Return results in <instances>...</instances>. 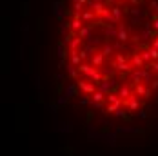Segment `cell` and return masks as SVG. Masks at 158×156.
<instances>
[{"label":"cell","mask_w":158,"mask_h":156,"mask_svg":"<svg viewBox=\"0 0 158 156\" xmlns=\"http://www.w3.org/2000/svg\"><path fill=\"white\" fill-rule=\"evenodd\" d=\"M96 87H98V91H102L104 94H111V93H114L120 85H118L116 78H111V80H102V84H98Z\"/></svg>","instance_id":"cell-1"},{"label":"cell","mask_w":158,"mask_h":156,"mask_svg":"<svg viewBox=\"0 0 158 156\" xmlns=\"http://www.w3.org/2000/svg\"><path fill=\"white\" fill-rule=\"evenodd\" d=\"M77 85H78L80 91H84V93L89 94V96H93V94L96 93V89H98L93 82H89V80H85V78H78V80H77Z\"/></svg>","instance_id":"cell-2"},{"label":"cell","mask_w":158,"mask_h":156,"mask_svg":"<svg viewBox=\"0 0 158 156\" xmlns=\"http://www.w3.org/2000/svg\"><path fill=\"white\" fill-rule=\"evenodd\" d=\"M133 91L136 96H142V98H151V89L149 87H145V84H136V85H133Z\"/></svg>","instance_id":"cell-3"},{"label":"cell","mask_w":158,"mask_h":156,"mask_svg":"<svg viewBox=\"0 0 158 156\" xmlns=\"http://www.w3.org/2000/svg\"><path fill=\"white\" fill-rule=\"evenodd\" d=\"M93 27H95V24H93V26H84V27L78 31V36L84 40V42H85V40L91 42V38H93V36H91V35H93Z\"/></svg>","instance_id":"cell-4"},{"label":"cell","mask_w":158,"mask_h":156,"mask_svg":"<svg viewBox=\"0 0 158 156\" xmlns=\"http://www.w3.org/2000/svg\"><path fill=\"white\" fill-rule=\"evenodd\" d=\"M126 107L129 109V113H135V111L140 109V102H138V98H136V94L135 93H133V96L126 102Z\"/></svg>","instance_id":"cell-5"},{"label":"cell","mask_w":158,"mask_h":156,"mask_svg":"<svg viewBox=\"0 0 158 156\" xmlns=\"http://www.w3.org/2000/svg\"><path fill=\"white\" fill-rule=\"evenodd\" d=\"M127 40H129V31H127V27L124 26V24H120V26H118V36H116V42L126 44Z\"/></svg>","instance_id":"cell-6"},{"label":"cell","mask_w":158,"mask_h":156,"mask_svg":"<svg viewBox=\"0 0 158 156\" xmlns=\"http://www.w3.org/2000/svg\"><path fill=\"white\" fill-rule=\"evenodd\" d=\"M131 82H133V85H136V84H143V69H135L131 75Z\"/></svg>","instance_id":"cell-7"},{"label":"cell","mask_w":158,"mask_h":156,"mask_svg":"<svg viewBox=\"0 0 158 156\" xmlns=\"http://www.w3.org/2000/svg\"><path fill=\"white\" fill-rule=\"evenodd\" d=\"M118 96L127 102V100L133 96V89H131V85H120V87H118Z\"/></svg>","instance_id":"cell-8"},{"label":"cell","mask_w":158,"mask_h":156,"mask_svg":"<svg viewBox=\"0 0 158 156\" xmlns=\"http://www.w3.org/2000/svg\"><path fill=\"white\" fill-rule=\"evenodd\" d=\"M131 67H133V64H129V62H124V64H118V62H113V69L114 71H120V73H133L131 71Z\"/></svg>","instance_id":"cell-9"},{"label":"cell","mask_w":158,"mask_h":156,"mask_svg":"<svg viewBox=\"0 0 158 156\" xmlns=\"http://www.w3.org/2000/svg\"><path fill=\"white\" fill-rule=\"evenodd\" d=\"M69 64H73V65H77L80 67L84 60H82V56H80V51H69Z\"/></svg>","instance_id":"cell-10"},{"label":"cell","mask_w":158,"mask_h":156,"mask_svg":"<svg viewBox=\"0 0 158 156\" xmlns=\"http://www.w3.org/2000/svg\"><path fill=\"white\" fill-rule=\"evenodd\" d=\"M104 60H106V56H104L100 51H96L95 56L91 58V65H93V67H96V69H100V67L104 65Z\"/></svg>","instance_id":"cell-11"},{"label":"cell","mask_w":158,"mask_h":156,"mask_svg":"<svg viewBox=\"0 0 158 156\" xmlns=\"http://www.w3.org/2000/svg\"><path fill=\"white\" fill-rule=\"evenodd\" d=\"M109 9H111V13H113V16L116 18V22H120L122 16H124V13L127 11V7H122V6H113Z\"/></svg>","instance_id":"cell-12"},{"label":"cell","mask_w":158,"mask_h":156,"mask_svg":"<svg viewBox=\"0 0 158 156\" xmlns=\"http://www.w3.org/2000/svg\"><path fill=\"white\" fill-rule=\"evenodd\" d=\"M65 71H67V75L73 78L75 82H77V80L80 78V71H78V67H77V65H73V64H67V65H65Z\"/></svg>","instance_id":"cell-13"},{"label":"cell","mask_w":158,"mask_h":156,"mask_svg":"<svg viewBox=\"0 0 158 156\" xmlns=\"http://www.w3.org/2000/svg\"><path fill=\"white\" fill-rule=\"evenodd\" d=\"M82 20H84V24H91V22H95V20H96L95 11H91V9H85V11L82 13ZM91 26H93V24H91Z\"/></svg>","instance_id":"cell-14"},{"label":"cell","mask_w":158,"mask_h":156,"mask_svg":"<svg viewBox=\"0 0 158 156\" xmlns=\"http://www.w3.org/2000/svg\"><path fill=\"white\" fill-rule=\"evenodd\" d=\"M82 46H84V40L77 35V36H73V40L69 42V51H78Z\"/></svg>","instance_id":"cell-15"},{"label":"cell","mask_w":158,"mask_h":156,"mask_svg":"<svg viewBox=\"0 0 158 156\" xmlns=\"http://www.w3.org/2000/svg\"><path fill=\"white\" fill-rule=\"evenodd\" d=\"M85 24H84V20L82 18H71V31L73 33H77L78 35V31L84 27Z\"/></svg>","instance_id":"cell-16"},{"label":"cell","mask_w":158,"mask_h":156,"mask_svg":"<svg viewBox=\"0 0 158 156\" xmlns=\"http://www.w3.org/2000/svg\"><path fill=\"white\" fill-rule=\"evenodd\" d=\"M104 100H107V94H104L102 91L96 89V93L91 96V104H104Z\"/></svg>","instance_id":"cell-17"},{"label":"cell","mask_w":158,"mask_h":156,"mask_svg":"<svg viewBox=\"0 0 158 156\" xmlns=\"http://www.w3.org/2000/svg\"><path fill=\"white\" fill-rule=\"evenodd\" d=\"M77 89H78V85H77V82H73V84L65 85V91H64V94H65L67 98H73V96L77 94Z\"/></svg>","instance_id":"cell-18"},{"label":"cell","mask_w":158,"mask_h":156,"mask_svg":"<svg viewBox=\"0 0 158 156\" xmlns=\"http://www.w3.org/2000/svg\"><path fill=\"white\" fill-rule=\"evenodd\" d=\"M104 36H106V38H116V36H118V27L114 29V27H111V26H106V27H104Z\"/></svg>","instance_id":"cell-19"},{"label":"cell","mask_w":158,"mask_h":156,"mask_svg":"<svg viewBox=\"0 0 158 156\" xmlns=\"http://www.w3.org/2000/svg\"><path fill=\"white\" fill-rule=\"evenodd\" d=\"M131 64H133V67H142V69H145V67H143V65H145V62L142 60L140 53H135V55H133V60H131Z\"/></svg>","instance_id":"cell-20"},{"label":"cell","mask_w":158,"mask_h":156,"mask_svg":"<svg viewBox=\"0 0 158 156\" xmlns=\"http://www.w3.org/2000/svg\"><path fill=\"white\" fill-rule=\"evenodd\" d=\"M65 49H67V44H64V42H60L58 47H56V55H58V58H60V60H65V56H67Z\"/></svg>","instance_id":"cell-21"},{"label":"cell","mask_w":158,"mask_h":156,"mask_svg":"<svg viewBox=\"0 0 158 156\" xmlns=\"http://www.w3.org/2000/svg\"><path fill=\"white\" fill-rule=\"evenodd\" d=\"M93 69H95V67H93L91 64H85V62H84V64H82V65H80V67H78L80 75H84V76H87V75H89V73H91Z\"/></svg>","instance_id":"cell-22"},{"label":"cell","mask_w":158,"mask_h":156,"mask_svg":"<svg viewBox=\"0 0 158 156\" xmlns=\"http://www.w3.org/2000/svg\"><path fill=\"white\" fill-rule=\"evenodd\" d=\"M113 51H114V47L111 46L109 42H106V44L102 46V49H100V53H102L104 56H109V55H111V53H113Z\"/></svg>","instance_id":"cell-23"},{"label":"cell","mask_w":158,"mask_h":156,"mask_svg":"<svg viewBox=\"0 0 158 156\" xmlns=\"http://www.w3.org/2000/svg\"><path fill=\"white\" fill-rule=\"evenodd\" d=\"M140 56H142V60L145 64L153 62V56H151V51H149V49H142V51H140Z\"/></svg>","instance_id":"cell-24"},{"label":"cell","mask_w":158,"mask_h":156,"mask_svg":"<svg viewBox=\"0 0 158 156\" xmlns=\"http://www.w3.org/2000/svg\"><path fill=\"white\" fill-rule=\"evenodd\" d=\"M114 114H116L118 118H124L126 122H129V120H131V116H129V113H127V111H124V109H118L116 113H114Z\"/></svg>","instance_id":"cell-25"},{"label":"cell","mask_w":158,"mask_h":156,"mask_svg":"<svg viewBox=\"0 0 158 156\" xmlns=\"http://www.w3.org/2000/svg\"><path fill=\"white\" fill-rule=\"evenodd\" d=\"M118 109H122V107H116V105H113V104H107L104 113H107V114H113V113H116Z\"/></svg>","instance_id":"cell-26"},{"label":"cell","mask_w":158,"mask_h":156,"mask_svg":"<svg viewBox=\"0 0 158 156\" xmlns=\"http://www.w3.org/2000/svg\"><path fill=\"white\" fill-rule=\"evenodd\" d=\"M71 29V22H65V20H62V24H60V33H65V31H69Z\"/></svg>","instance_id":"cell-27"},{"label":"cell","mask_w":158,"mask_h":156,"mask_svg":"<svg viewBox=\"0 0 158 156\" xmlns=\"http://www.w3.org/2000/svg\"><path fill=\"white\" fill-rule=\"evenodd\" d=\"M151 24H153V29L158 33V15H151Z\"/></svg>","instance_id":"cell-28"},{"label":"cell","mask_w":158,"mask_h":156,"mask_svg":"<svg viewBox=\"0 0 158 156\" xmlns=\"http://www.w3.org/2000/svg\"><path fill=\"white\" fill-rule=\"evenodd\" d=\"M149 71H151V73H156V75H158V60L151 62V65H149Z\"/></svg>","instance_id":"cell-29"},{"label":"cell","mask_w":158,"mask_h":156,"mask_svg":"<svg viewBox=\"0 0 158 156\" xmlns=\"http://www.w3.org/2000/svg\"><path fill=\"white\" fill-rule=\"evenodd\" d=\"M67 102H69V98H67L65 94H60V98L56 100V104H58V105H64V104H67Z\"/></svg>","instance_id":"cell-30"},{"label":"cell","mask_w":158,"mask_h":156,"mask_svg":"<svg viewBox=\"0 0 158 156\" xmlns=\"http://www.w3.org/2000/svg\"><path fill=\"white\" fill-rule=\"evenodd\" d=\"M149 51H151V56H153V62H155V60H158V49H155V47H149Z\"/></svg>","instance_id":"cell-31"},{"label":"cell","mask_w":158,"mask_h":156,"mask_svg":"<svg viewBox=\"0 0 158 156\" xmlns=\"http://www.w3.org/2000/svg\"><path fill=\"white\" fill-rule=\"evenodd\" d=\"M131 11V15L133 16H140L142 15V9H138V7H133V9H129Z\"/></svg>","instance_id":"cell-32"},{"label":"cell","mask_w":158,"mask_h":156,"mask_svg":"<svg viewBox=\"0 0 158 156\" xmlns=\"http://www.w3.org/2000/svg\"><path fill=\"white\" fill-rule=\"evenodd\" d=\"M114 49H116V51H124V47H126V44H122V42H116V44H114Z\"/></svg>","instance_id":"cell-33"},{"label":"cell","mask_w":158,"mask_h":156,"mask_svg":"<svg viewBox=\"0 0 158 156\" xmlns=\"http://www.w3.org/2000/svg\"><path fill=\"white\" fill-rule=\"evenodd\" d=\"M151 9L158 15V2H156V0H151Z\"/></svg>","instance_id":"cell-34"},{"label":"cell","mask_w":158,"mask_h":156,"mask_svg":"<svg viewBox=\"0 0 158 156\" xmlns=\"http://www.w3.org/2000/svg\"><path fill=\"white\" fill-rule=\"evenodd\" d=\"M114 62L124 64V62H126V56H124V55H116V60H114Z\"/></svg>","instance_id":"cell-35"},{"label":"cell","mask_w":158,"mask_h":156,"mask_svg":"<svg viewBox=\"0 0 158 156\" xmlns=\"http://www.w3.org/2000/svg\"><path fill=\"white\" fill-rule=\"evenodd\" d=\"M151 89H158V78L153 80V84H151Z\"/></svg>","instance_id":"cell-36"},{"label":"cell","mask_w":158,"mask_h":156,"mask_svg":"<svg viewBox=\"0 0 158 156\" xmlns=\"http://www.w3.org/2000/svg\"><path fill=\"white\" fill-rule=\"evenodd\" d=\"M151 47H155V49H158V35H156V38L153 40V44H151Z\"/></svg>","instance_id":"cell-37"},{"label":"cell","mask_w":158,"mask_h":156,"mask_svg":"<svg viewBox=\"0 0 158 156\" xmlns=\"http://www.w3.org/2000/svg\"><path fill=\"white\" fill-rule=\"evenodd\" d=\"M118 78H120V80H126V78H127V73H120V75H118Z\"/></svg>","instance_id":"cell-38"},{"label":"cell","mask_w":158,"mask_h":156,"mask_svg":"<svg viewBox=\"0 0 158 156\" xmlns=\"http://www.w3.org/2000/svg\"><path fill=\"white\" fill-rule=\"evenodd\" d=\"M138 114H140V118H147V113H145V111H140Z\"/></svg>","instance_id":"cell-39"},{"label":"cell","mask_w":158,"mask_h":156,"mask_svg":"<svg viewBox=\"0 0 158 156\" xmlns=\"http://www.w3.org/2000/svg\"><path fill=\"white\" fill-rule=\"evenodd\" d=\"M131 24H133V26H138V24H140V20H136V18H133V20H131Z\"/></svg>","instance_id":"cell-40"},{"label":"cell","mask_w":158,"mask_h":156,"mask_svg":"<svg viewBox=\"0 0 158 156\" xmlns=\"http://www.w3.org/2000/svg\"><path fill=\"white\" fill-rule=\"evenodd\" d=\"M131 2H133L135 6H136V4H140V0H131Z\"/></svg>","instance_id":"cell-41"},{"label":"cell","mask_w":158,"mask_h":156,"mask_svg":"<svg viewBox=\"0 0 158 156\" xmlns=\"http://www.w3.org/2000/svg\"><path fill=\"white\" fill-rule=\"evenodd\" d=\"M89 156H100L98 153H89Z\"/></svg>","instance_id":"cell-42"},{"label":"cell","mask_w":158,"mask_h":156,"mask_svg":"<svg viewBox=\"0 0 158 156\" xmlns=\"http://www.w3.org/2000/svg\"><path fill=\"white\" fill-rule=\"evenodd\" d=\"M118 2H120V4H126V2H129V0H118Z\"/></svg>","instance_id":"cell-43"},{"label":"cell","mask_w":158,"mask_h":156,"mask_svg":"<svg viewBox=\"0 0 158 156\" xmlns=\"http://www.w3.org/2000/svg\"><path fill=\"white\" fill-rule=\"evenodd\" d=\"M156 102H158V98H156Z\"/></svg>","instance_id":"cell-44"}]
</instances>
